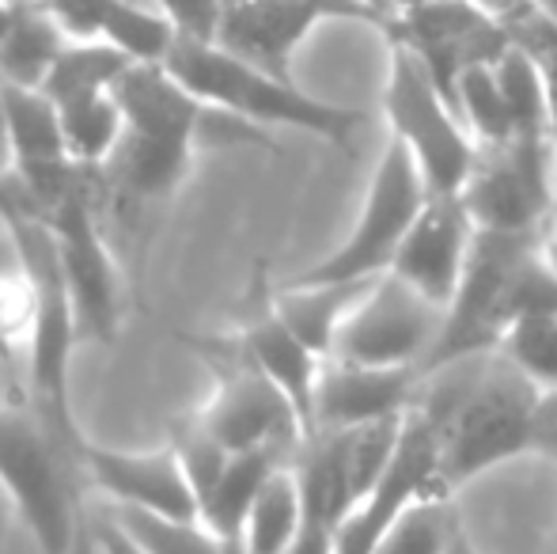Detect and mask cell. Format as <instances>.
Instances as JSON below:
<instances>
[{"instance_id": "cell-1", "label": "cell", "mask_w": 557, "mask_h": 554, "mask_svg": "<svg viewBox=\"0 0 557 554\" xmlns=\"http://www.w3.org/2000/svg\"><path fill=\"white\" fill-rule=\"evenodd\" d=\"M539 399L543 392L505 349L425 369L413 415L436 441V494L455 497L493 467L535 452Z\"/></svg>"}, {"instance_id": "cell-2", "label": "cell", "mask_w": 557, "mask_h": 554, "mask_svg": "<svg viewBox=\"0 0 557 554\" xmlns=\"http://www.w3.org/2000/svg\"><path fill=\"white\" fill-rule=\"evenodd\" d=\"M0 224L8 232L15 267H20L23 288H27V327H23L27 387H23V399L35 407V415L61 444V452L81 467L88 436L73 418L69 372H73V349L84 334L65 270H61L58 239H53L46 217L12 183L0 186Z\"/></svg>"}, {"instance_id": "cell-3", "label": "cell", "mask_w": 557, "mask_h": 554, "mask_svg": "<svg viewBox=\"0 0 557 554\" xmlns=\"http://www.w3.org/2000/svg\"><path fill=\"white\" fill-rule=\"evenodd\" d=\"M546 236L478 229L467 270L447 304L444 331L425 369L467 354L500 349L516 323L557 311V270L543 251Z\"/></svg>"}, {"instance_id": "cell-4", "label": "cell", "mask_w": 557, "mask_h": 554, "mask_svg": "<svg viewBox=\"0 0 557 554\" xmlns=\"http://www.w3.org/2000/svg\"><path fill=\"white\" fill-rule=\"evenodd\" d=\"M125 134L103 175V190L125 206H152L183 186L194 148L206 137L209 107L168 65H129L114 88Z\"/></svg>"}, {"instance_id": "cell-5", "label": "cell", "mask_w": 557, "mask_h": 554, "mask_svg": "<svg viewBox=\"0 0 557 554\" xmlns=\"http://www.w3.org/2000/svg\"><path fill=\"white\" fill-rule=\"evenodd\" d=\"M206 107L232 119L247 122L255 130H300L331 145L352 148V137L364 126V114L349 107H334L296 88L293 76H277L239 53L224 50L209 38L178 35L171 58L163 61Z\"/></svg>"}, {"instance_id": "cell-6", "label": "cell", "mask_w": 557, "mask_h": 554, "mask_svg": "<svg viewBox=\"0 0 557 554\" xmlns=\"http://www.w3.org/2000/svg\"><path fill=\"white\" fill-rule=\"evenodd\" d=\"M0 487L20 509L38 554H69L88 520L84 475L27 399L0 403Z\"/></svg>"}, {"instance_id": "cell-7", "label": "cell", "mask_w": 557, "mask_h": 554, "mask_svg": "<svg viewBox=\"0 0 557 554\" xmlns=\"http://www.w3.org/2000/svg\"><path fill=\"white\" fill-rule=\"evenodd\" d=\"M383 111H387L391 137L418 160L429 190L459 194L467 186V175L478 160V140L470 137L467 122L459 119L441 84L403 42H391Z\"/></svg>"}, {"instance_id": "cell-8", "label": "cell", "mask_w": 557, "mask_h": 554, "mask_svg": "<svg viewBox=\"0 0 557 554\" xmlns=\"http://www.w3.org/2000/svg\"><path fill=\"white\" fill-rule=\"evenodd\" d=\"M429 198H433V190H429L418 160L406 152V145L391 137L380 163H375L364 206H360L349 236L326 259L304 270L300 281H368L387 274Z\"/></svg>"}, {"instance_id": "cell-9", "label": "cell", "mask_w": 557, "mask_h": 554, "mask_svg": "<svg viewBox=\"0 0 557 554\" xmlns=\"http://www.w3.org/2000/svg\"><path fill=\"white\" fill-rule=\"evenodd\" d=\"M459 198L478 229L550 236L557 206L554 137H512L505 145H482Z\"/></svg>"}, {"instance_id": "cell-10", "label": "cell", "mask_w": 557, "mask_h": 554, "mask_svg": "<svg viewBox=\"0 0 557 554\" xmlns=\"http://www.w3.org/2000/svg\"><path fill=\"white\" fill-rule=\"evenodd\" d=\"M103 175L88 171L50 213H42L58 239L81 334L91 342H111L122 323V278L103 232Z\"/></svg>"}, {"instance_id": "cell-11", "label": "cell", "mask_w": 557, "mask_h": 554, "mask_svg": "<svg viewBox=\"0 0 557 554\" xmlns=\"http://www.w3.org/2000/svg\"><path fill=\"white\" fill-rule=\"evenodd\" d=\"M444 316L447 308L387 270L368 285V293L349 311L331 357L352 365H380V369H425L429 354L441 342Z\"/></svg>"}, {"instance_id": "cell-12", "label": "cell", "mask_w": 557, "mask_h": 554, "mask_svg": "<svg viewBox=\"0 0 557 554\" xmlns=\"http://www.w3.org/2000/svg\"><path fill=\"white\" fill-rule=\"evenodd\" d=\"M198 415L227 452H285L296 459L308 441L293 399L239 346L216 357V392Z\"/></svg>"}, {"instance_id": "cell-13", "label": "cell", "mask_w": 557, "mask_h": 554, "mask_svg": "<svg viewBox=\"0 0 557 554\" xmlns=\"http://www.w3.org/2000/svg\"><path fill=\"white\" fill-rule=\"evenodd\" d=\"M391 42H403L429 69L441 91L455 103V84L467 69L497 65L512 46V30L505 20L485 12L474 0H436L413 12L391 15Z\"/></svg>"}, {"instance_id": "cell-14", "label": "cell", "mask_w": 557, "mask_h": 554, "mask_svg": "<svg viewBox=\"0 0 557 554\" xmlns=\"http://www.w3.org/2000/svg\"><path fill=\"white\" fill-rule=\"evenodd\" d=\"M84 487L99 494V502L114 509L160 513V517H198V494L186 475L183 459L171 444L152 452L103 448L84 444L81 456Z\"/></svg>"}, {"instance_id": "cell-15", "label": "cell", "mask_w": 557, "mask_h": 554, "mask_svg": "<svg viewBox=\"0 0 557 554\" xmlns=\"http://www.w3.org/2000/svg\"><path fill=\"white\" fill-rule=\"evenodd\" d=\"M436 494V441L410 410L403 448L380 482L345 513L334 532V554H375L387 532L421 494Z\"/></svg>"}, {"instance_id": "cell-16", "label": "cell", "mask_w": 557, "mask_h": 554, "mask_svg": "<svg viewBox=\"0 0 557 554\" xmlns=\"http://www.w3.org/2000/svg\"><path fill=\"white\" fill-rule=\"evenodd\" d=\"M474 236L478 224L459 194H433L421 217L413 221L410 236L398 247L391 274L447 308L462 281V270H467Z\"/></svg>"}, {"instance_id": "cell-17", "label": "cell", "mask_w": 557, "mask_h": 554, "mask_svg": "<svg viewBox=\"0 0 557 554\" xmlns=\"http://www.w3.org/2000/svg\"><path fill=\"white\" fill-rule=\"evenodd\" d=\"M323 20H337L326 0H224L213 42L288 76L296 50Z\"/></svg>"}, {"instance_id": "cell-18", "label": "cell", "mask_w": 557, "mask_h": 554, "mask_svg": "<svg viewBox=\"0 0 557 554\" xmlns=\"http://www.w3.org/2000/svg\"><path fill=\"white\" fill-rule=\"evenodd\" d=\"M421 377L425 369H380V365L326 357L315 387V433L410 415L421 392Z\"/></svg>"}, {"instance_id": "cell-19", "label": "cell", "mask_w": 557, "mask_h": 554, "mask_svg": "<svg viewBox=\"0 0 557 554\" xmlns=\"http://www.w3.org/2000/svg\"><path fill=\"white\" fill-rule=\"evenodd\" d=\"M235 346L293 399V407L300 410L304 426H308V436L315 433V387H319V372H323L326 357H319L315 349L281 319L273 300H265L262 308L243 323Z\"/></svg>"}, {"instance_id": "cell-20", "label": "cell", "mask_w": 557, "mask_h": 554, "mask_svg": "<svg viewBox=\"0 0 557 554\" xmlns=\"http://www.w3.org/2000/svg\"><path fill=\"white\" fill-rule=\"evenodd\" d=\"M375 278L368 281H300L293 278L281 293H273V308L281 311L288 327L315 349L319 357H331L334 338L357 300L368 293Z\"/></svg>"}, {"instance_id": "cell-21", "label": "cell", "mask_w": 557, "mask_h": 554, "mask_svg": "<svg viewBox=\"0 0 557 554\" xmlns=\"http://www.w3.org/2000/svg\"><path fill=\"white\" fill-rule=\"evenodd\" d=\"M65 46V27L53 20L42 0L23 4L8 35L0 38V84H8V88H42Z\"/></svg>"}, {"instance_id": "cell-22", "label": "cell", "mask_w": 557, "mask_h": 554, "mask_svg": "<svg viewBox=\"0 0 557 554\" xmlns=\"http://www.w3.org/2000/svg\"><path fill=\"white\" fill-rule=\"evenodd\" d=\"M285 464H293V456H285V452H232L221 479H216L213 490L201 497L198 517L206 520L213 532H221L227 540L239 543L255 497L262 494L270 475Z\"/></svg>"}, {"instance_id": "cell-23", "label": "cell", "mask_w": 557, "mask_h": 554, "mask_svg": "<svg viewBox=\"0 0 557 554\" xmlns=\"http://www.w3.org/2000/svg\"><path fill=\"white\" fill-rule=\"evenodd\" d=\"M304 528V487L296 475V459L270 475L262 494L255 497L243 525V554H293Z\"/></svg>"}, {"instance_id": "cell-24", "label": "cell", "mask_w": 557, "mask_h": 554, "mask_svg": "<svg viewBox=\"0 0 557 554\" xmlns=\"http://www.w3.org/2000/svg\"><path fill=\"white\" fill-rule=\"evenodd\" d=\"M129 65L133 61L125 58L117 46L103 42V38H69L58 65H53L50 76H46L42 91L53 99V103H69V99H81V96L114 91Z\"/></svg>"}, {"instance_id": "cell-25", "label": "cell", "mask_w": 557, "mask_h": 554, "mask_svg": "<svg viewBox=\"0 0 557 554\" xmlns=\"http://www.w3.org/2000/svg\"><path fill=\"white\" fill-rule=\"evenodd\" d=\"M58 111L69 156L76 163H84V168H107L125 134V114L114 91L69 99V103H58Z\"/></svg>"}, {"instance_id": "cell-26", "label": "cell", "mask_w": 557, "mask_h": 554, "mask_svg": "<svg viewBox=\"0 0 557 554\" xmlns=\"http://www.w3.org/2000/svg\"><path fill=\"white\" fill-rule=\"evenodd\" d=\"M107 509L148 554H243L239 543L213 532L201 517H160V513L114 509V505Z\"/></svg>"}, {"instance_id": "cell-27", "label": "cell", "mask_w": 557, "mask_h": 554, "mask_svg": "<svg viewBox=\"0 0 557 554\" xmlns=\"http://www.w3.org/2000/svg\"><path fill=\"white\" fill-rule=\"evenodd\" d=\"M455 111L467 122L470 137L482 145H505L516 137L512 107L505 99V88L497 81V65H474L455 84Z\"/></svg>"}, {"instance_id": "cell-28", "label": "cell", "mask_w": 557, "mask_h": 554, "mask_svg": "<svg viewBox=\"0 0 557 554\" xmlns=\"http://www.w3.org/2000/svg\"><path fill=\"white\" fill-rule=\"evenodd\" d=\"M455 525H459L455 497H441L429 490L398 517V525L391 528L375 554H447Z\"/></svg>"}, {"instance_id": "cell-29", "label": "cell", "mask_w": 557, "mask_h": 554, "mask_svg": "<svg viewBox=\"0 0 557 554\" xmlns=\"http://www.w3.org/2000/svg\"><path fill=\"white\" fill-rule=\"evenodd\" d=\"M500 349L539 392H557V311L516 323Z\"/></svg>"}, {"instance_id": "cell-30", "label": "cell", "mask_w": 557, "mask_h": 554, "mask_svg": "<svg viewBox=\"0 0 557 554\" xmlns=\"http://www.w3.org/2000/svg\"><path fill=\"white\" fill-rule=\"evenodd\" d=\"M168 444L178 452V459H183L186 475H190V482H194V494H198V505H201V497H206L209 490H213V482L221 479V471L227 467V459H232V452H227L224 444L209 433V426L201 421V415L178 421Z\"/></svg>"}, {"instance_id": "cell-31", "label": "cell", "mask_w": 557, "mask_h": 554, "mask_svg": "<svg viewBox=\"0 0 557 554\" xmlns=\"http://www.w3.org/2000/svg\"><path fill=\"white\" fill-rule=\"evenodd\" d=\"M171 23L178 27L183 38H216V23H221L224 0H156Z\"/></svg>"}, {"instance_id": "cell-32", "label": "cell", "mask_w": 557, "mask_h": 554, "mask_svg": "<svg viewBox=\"0 0 557 554\" xmlns=\"http://www.w3.org/2000/svg\"><path fill=\"white\" fill-rule=\"evenodd\" d=\"M91 528H96L99 554H148L129 532H125L122 525H117V517H114L111 509H107L103 502L91 505Z\"/></svg>"}, {"instance_id": "cell-33", "label": "cell", "mask_w": 557, "mask_h": 554, "mask_svg": "<svg viewBox=\"0 0 557 554\" xmlns=\"http://www.w3.org/2000/svg\"><path fill=\"white\" fill-rule=\"evenodd\" d=\"M535 456H546L557 464V392H543V399H539Z\"/></svg>"}, {"instance_id": "cell-34", "label": "cell", "mask_w": 557, "mask_h": 554, "mask_svg": "<svg viewBox=\"0 0 557 554\" xmlns=\"http://www.w3.org/2000/svg\"><path fill=\"white\" fill-rule=\"evenodd\" d=\"M15 175V156H12V134H8V107L4 88H0V186H8Z\"/></svg>"}, {"instance_id": "cell-35", "label": "cell", "mask_w": 557, "mask_h": 554, "mask_svg": "<svg viewBox=\"0 0 557 554\" xmlns=\"http://www.w3.org/2000/svg\"><path fill=\"white\" fill-rule=\"evenodd\" d=\"M69 554H99V543H96V528H91V505H88V520H84L81 535H76L73 551Z\"/></svg>"}, {"instance_id": "cell-36", "label": "cell", "mask_w": 557, "mask_h": 554, "mask_svg": "<svg viewBox=\"0 0 557 554\" xmlns=\"http://www.w3.org/2000/svg\"><path fill=\"white\" fill-rule=\"evenodd\" d=\"M474 4H482L485 12H493L497 20H512V15L528 4V0H474Z\"/></svg>"}, {"instance_id": "cell-37", "label": "cell", "mask_w": 557, "mask_h": 554, "mask_svg": "<svg viewBox=\"0 0 557 554\" xmlns=\"http://www.w3.org/2000/svg\"><path fill=\"white\" fill-rule=\"evenodd\" d=\"M447 554H482L474 547V540H470V532L462 528V520L455 525V532H451V543H447Z\"/></svg>"}, {"instance_id": "cell-38", "label": "cell", "mask_w": 557, "mask_h": 554, "mask_svg": "<svg viewBox=\"0 0 557 554\" xmlns=\"http://www.w3.org/2000/svg\"><path fill=\"white\" fill-rule=\"evenodd\" d=\"M383 12H387V23L391 15H403V12H413V8H425V4H436V0H380Z\"/></svg>"}, {"instance_id": "cell-39", "label": "cell", "mask_w": 557, "mask_h": 554, "mask_svg": "<svg viewBox=\"0 0 557 554\" xmlns=\"http://www.w3.org/2000/svg\"><path fill=\"white\" fill-rule=\"evenodd\" d=\"M23 4H15V0H0V38L8 35V27L15 23V15H20Z\"/></svg>"}, {"instance_id": "cell-40", "label": "cell", "mask_w": 557, "mask_h": 554, "mask_svg": "<svg viewBox=\"0 0 557 554\" xmlns=\"http://www.w3.org/2000/svg\"><path fill=\"white\" fill-rule=\"evenodd\" d=\"M543 251H546V259H550V267L557 270V236H554V232L543 239Z\"/></svg>"}, {"instance_id": "cell-41", "label": "cell", "mask_w": 557, "mask_h": 554, "mask_svg": "<svg viewBox=\"0 0 557 554\" xmlns=\"http://www.w3.org/2000/svg\"><path fill=\"white\" fill-rule=\"evenodd\" d=\"M535 4H539V8H546V12H550L554 20H557V0H535Z\"/></svg>"}, {"instance_id": "cell-42", "label": "cell", "mask_w": 557, "mask_h": 554, "mask_svg": "<svg viewBox=\"0 0 557 554\" xmlns=\"http://www.w3.org/2000/svg\"><path fill=\"white\" fill-rule=\"evenodd\" d=\"M550 232H554V236H557V206H554V224H550Z\"/></svg>"}, {"instance_id": "cell-43", "label": "cell", "mask_w": 557, "mask_h": 554, "mask_svg": "<svg viewBox=\"0 0 557 554\" xmlns=\"http://www.w3.org/2000/svg\"><path fill=\"white\" fill-rule=\"evenodd\" d=\"M368 4H375V8H380V12H383V4H380V0H368ZM383 20H387V12H383Z\"/></svg>"}, {"instance_id": "cell-44", "label": "cell", "mask_w": 557, "mask_h": 554, "mask_svg": "<svg viewBox=\"0 0 557 554\" xmlns=\"http://www.w3.org/2000/svg\"><path fill=\"white\" fill-rule=\"evenodd\" d=\"M15 4H30V0H15Z\"/></svg>"}]
</instances>
